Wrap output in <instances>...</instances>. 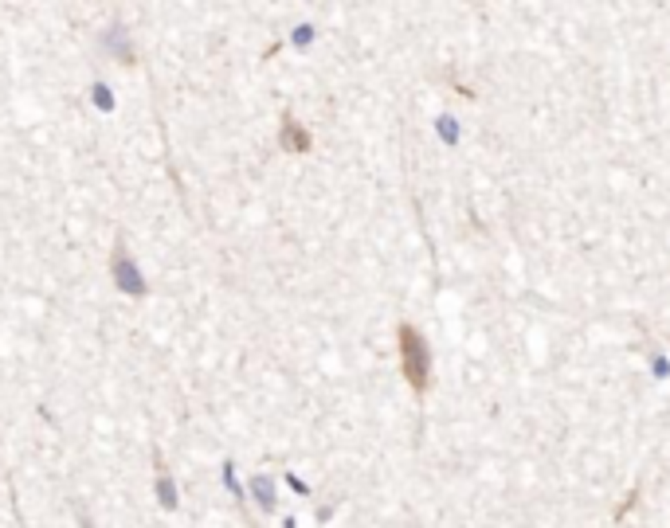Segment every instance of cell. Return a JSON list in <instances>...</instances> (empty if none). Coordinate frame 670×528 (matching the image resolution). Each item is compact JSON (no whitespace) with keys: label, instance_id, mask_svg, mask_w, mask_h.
Wrapping results in <instances>:
<instances>
[{"label":"cell","instance_id":"cell-1","mask_svg":"<svg viewBox=\"0 0 670 528\" xmlns=\"http://www.w3.org/2000/svg\"><path fill=\"white\" fill-rule=\"evenodd\" d=\"M396 345H400V372H404V380H408L412 392L424 396L427 384H431V352H427L424 333H420L415 325L404 321L400 329H396Z\"/></svg>","mask_w":670,"mask_h":528},{"label":"cell","instance_id":"cell-2","mask_svg":"<svg viewBox=\"0 0 670 528\" xmlns=\"http://www.w3.org/2000/svg\"><path fill=\"white\" fill-rule=\"evenodd\" d=\"M279 141L286 153H310V145H314V137L306 133V125L294 114H282V130H279Z\"/></svg>","mask_w":670,"mask_h":528}]
</instances>
